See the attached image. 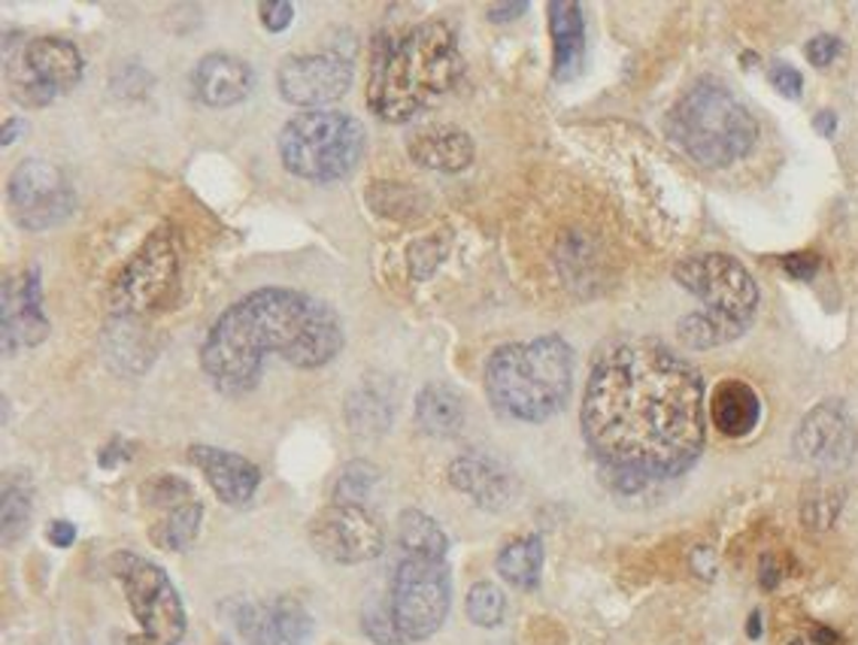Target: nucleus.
Masks as SVG:
<instances>
[{"instance_id":"nucleus-46","label":"nucleus","mask_w":858,"mask_h":645,"mask_svg":"<svg viewBox=\"0 0 858 645\" xmlns=\"http://www.w3.org/2000/svg\"><path fill=\"white\" fill-rule=\"evenodd\" d=\"M22 118H7V125H3V130H0V146H12L15 142V137L22 134Z\"/></svg>"},{"instance_id":"nucleus-18","label":"nucleus","mask_w":858,"mask_h":645,"mask_svg":"<svg viewBox=\"0 0 858 645\" xmlns=\"http://www.w3.org/2000/svg\"><path fill=\"white\" fill-rule=\"evenodd\" d=\"M189 461L203 473V479L210 482L212 494L222 504L240 509V506L252 504V497L259 494L261 469L237 452L216 446H191Z\"/></svg>"},{"instance_id":"nucleus-1","label":"nucleus","mask_w":858,"mask_h":645,"mask_svg":"<svg viewBox=\"0 0 858 645\" xmlns=\"http://www.w3.org/2000/svg\"><path fill=\"white\" fill-rule=\"evenodd\" d=\"M579 424L625 491L677 479L704 452V376L659 340L619 342L588 373Z\"/></svg>"},{"instance_id":"nucleus-34","label":"nucleus","mask_w":858,"mask_h":645,"mask_svg":"<svg viewBox=\"0 0 858 645\" xmlns=\"http://www.w3.org/2000/svg\"><path fill=\"white\" fill-rule=\"evenodd\" d=\"M388 419H391V410H388L383 400H377L374 394H358L349 403V422L358 434H379L386 431Z\"/></svg>"},{"instance_id":"nucleus-15","label":"nucleus","mask_w":858,"mask_h":645,"mask_svg":"<svg viewBox=\"0 0 858 645\" xmlns=\"http://www.w3.org/2000/svg\"><path fill=\"white\" fill-rule=\"evenodd\" d=\"M353 61L341 52H313V55H292L276 71V88L285 104L310 109H325L353 88Z\"/></svg>"},{"instance_id":"nucleus-23","label":"nucleus","mask_w":858,"mask_h":645,"mask_svg":"<svg viewBox=\"0 0 858 645\" xmlns=\"http://www.w3.org/2000/svg\"><path fill=\"white\" fill-rule=\"evenodd\" d=\"M416 427L428 436H456L464 427V400L452 385L447 382H428V385L416 394V410H412Z\"/></svg>"},{"instance_id":"nucleus-21","label":"nucleus","mask_w":858,"mask_h":645,"mask_svg":"<svg viewBox=\"0 0 858 645\" xmlns=\"http://www.w3.org/2000/svg\"><path fill=\"white\" fill-rule=\"evenodd\" d=\"M550 36H553V76L555 83H574L586 64V19L574 0H553L546 7Z\"/></svg>"},{"instance_id":"nucleus-3","label":"nucleus","mask_w":858,"mask_h":645,"mask_svg":"<svg viewBox=\"0 0 858 645\" xmlns=\"http://www.w3.org/2000/svg\"><path fill=\"white\" fill-rule=\"evenodd\" d=\"M464 73L459 36L443 19H425L398 36H383L367 76V106L383 121L404 125L449 94Z\"/></svg>"},{"instance_id":"nucleus-49","label":"nucleus","mask_w":858,"mask_h":645,"mask_svg":"<svg viewBox=\"0 0 858 645\" xmlns=\"http://www.w3.org/2000/svg\"><path fill=\"white\" fill-rule=\"evenodd\" d=\"M222 645H228V643H222Z\"/></svg>"},{"instance_id":"nucleus-29","label":"nucleus","mask_w":858,"mask_h":645,"mask_svg":"<svg viewBox=\"0 0 858 645\" xmlns=\"http://www.w3.org/2000/svg\"><path fill=\"white\" fill-rule=\"evenodd\" d=\"M379 469L370 461H349L334 482V504L367 506L379 488Z\"/></svg>"},{"instance_id":"nucleus-6","label":"nucleus","mask_w":858,"mask_h":645,"mask_svg":"<svg viewBox=\"0 0 858 645\" xmlns=\"http://www.w3.org/2000/svg\"><path fill=\"white\" fill-rule=\"evenodd\" d=\"M670 142L694 165L725 170L753 152L758 121L729 85L701 80L670 106L665 121Z\"/></svg>"},{"instance_id":"nucleus-9","label":"nucleus","mask_w":858,"mask_h":645,"mask_svg":"<svg viewBox=\"0 0 858 645\" xmlns=\"http://www.w3.org/2000/svg\"><path fill=\"white\" fill-rule=\"evenodd\" d=\"M400 645L425 643L447 624L452 610V573L447 561L400 554L388 598L383 600Z\"/></svg>"},{"instance_id":"nucleus-24","label":"nucleus","mask_w":858,"mask_h":645,"mask_svg":"<svg viewBox=\"0 0 858 645\" xmlns=\"http://www.w3.org/2000/svg\"><path fill=\"white\" fill-rule=\"evenodd\" d=\"M398 549L407 558H428V561H447L449 537L440 528V521L422 509H404L398 516Z\"/></svg>"},{"instance_id":"nucleus-41","label":"nucleus","mask_w":858,"mask_h":645,"mask_svg":"<svg viewBox=\"0 0 858 645\" xmlns=\"http://www.w3.org/2000/svg\"><path fill=\"white\" fill-rule=\"evenodd\" d=\"M125 461H130V446L128 443H122V440H113L109 446H104L101 452H97V464H101L104 469L118 467V464H125Z\"/></svg>"},{"instance_id":"nucleus-19","label":"nucleus","mask_w":858,"mask_h":645,"mask_svg":"<svg viewBox=\"0 0 858 645\" xmlns=\"http://www.w3.org/2000/svg\"><path fill=\"white\" fill-rule=\"evenodd\" d=\"M255 85V73L249 67V61L228 55V52H210L198 61V67L191 71V92L200 104L212 109H224L240 101H247Z\"/></svg>"},{"instance_id":"nucleus-36","label":"nucleus","mask_w":858,"mask_h":645,"mask_svg":"<svg viewBox=\"0 0 858 645\" xmlns=\"http://www.w3.org/2000/svg\"><path fill=\"white\" fill-rule=\"evenodd\" d=\"M259 19L264 24V31L280 34V31H285L294 22V3H289V0H264V3H259Z\"/></svg>"},{"instance_id":"nucleus-39","label":"nucleus","mask_w":858,"mask_h":645,"mask_svg":"<svg viewBox=\"0 0 858 645\" xmlns=\"http://www.w3.org/2000/svg\"><path fill=\"white\" fill-rule=\"evenodd\" d=\"M783 267H786V273H792L795 279H813L816 271H819V258L810 255V252H795V255H786V258H783Z\"/></svg>"},{"instance_id":"nucleus-45","label":"nucleus","mask_w":858,"mask_h":645,"mask_svg":"<svg viewBox=\"0 0 858 645\" xmlns=\"http://www.w3.org/2000/svg\"><path fill=\"white\" fill-rule=\"evenodd\" d=\"M813 128L819 130L823 137H835V130H837V116L831 113V109H823L819 116L813 118Z\"/></svg>"},{"instance_id":"nucleus-7","label":"nucleus","mask_w":858,"mask_h":645,"mask_svg":"<svg viewBox=\"0 0 858 645\" xmlns=\"http://www.w3.org/2000/svg\"><path fill=\"white\" fill-rule=\"evenodd\" d=\"M367 152V130L349 113L310 109L285 121L280 130L283 167L306 182H337L362 165Z\"/></svg>"},{"instance_id":"nucleus-40","label":"nucleus","mask_w":858,"mask_h":645,"mask_svg":"<svg viewBox=\"0 0 858 645\" xmlns=\"http://www.w3.org/2000/svg\"><path fill=\"white\" fill-rule=\"evenodd\" d=\"M46 540L52 542L55 549H71L73 542H76V525L64 521V518L52 521V525L46 528Z\"/></svg>"},{"instance_id":"nucleus-37","label":"nucleus","mask_w":858,"mask_h":645,"mask_svg":"<svg viewBox=\"0 0 858 645\" xmlns=\"http://www.w3.org/2000/svg\"><path fill=\"white\" fill-rule=\"evenodd\" d=\"M767 80H771V85H774L783 97H801V92H804V76H801V71H795L792 64H783V61L771 64Z\"/></svg>"},{"instance_id":"nucleus-2","label":"nucleus","mask_w":858,"mask_h":645,"mask_svg":"<svg viewBox=\"0 0 858 645\" xmlns=\"http://www.w3.org/2000/svg\"><path fill=\"white\" fill-rule=\"evenodd\" d=\"M346 342L334 306L294 288H255L224 309L200 346V370L224 398H243L259 385L271 355L297 370H318Z\"/></svg>"},{"instance_id":"nucleus-12","label":"nucleus","mask_w":858,"mask_h":645,"mask_svg":"<svg viewBox=\"0 0 858 645\" xmlns=\"http://www.w3.org/2000/svg\"><path fill=\"white\" fill-rule=\"evenodd\" d=\"M7 203L15 222L24 231H49L59 228L76 210V188L71 177L43 158L22 161L7 182Z\"/></svg>"},{"instance_id":"nucleus-48","label":"nucleus","mask_w":858,"mask_h":645,"mask_svg":"<svg viewBox=\"0 0 858 645\" xmlns=\"http://www.w3.org/2000/svg\"><path fill=\"white\" fill-rule=\"evenodd\" d=\"M746 634H750V639H758V636H762V612H753V615H750Z\"/></svg>"},{"instance_id":"nucleus-38","label":"nucleus","mask_w":858,"mask_h":645,"mask_svg":"<svg viewBox=\"0 0 858 645\" xmlns=\"http://www.w3.org/2000/svg\"><path fill=\"white\" fill-rule=\"evenodd\" d=\"M840 40L831 34H819V36H813L810 43H807V61H810L813 67H831L835 64V59L840 55Z\"/></svg>"},{"instance_id":"nucleus-32","label":"nucleus","mask_w":858,"mask_h":645,"mask_svg":"<svg viewBox=\"0 0 858 645\" xmlns=\"http://www.w3.org/2000/svg\"><path fill=\"white\" fill-rule=\"evenodd\" d=\"M449 252V234L443 231H435V234L422 236V240H416L407 252V264H410V276L416 282L431 279L437 273V267L443 264Z\"/></svg>"},{"instance_id":"nucleus-10","label":"nucleus","mask_w":858,"mask_h":645,"mask_svg":"<svg viewBox=\"0 0 858 645\" xmlns=\"http://www.w3.org/2000/svg\"><path fill=\"white\" fill-rule=\"evenodd\" d=\"M179 282V243L170 231H155L128 258L113 285L118 316H149L170 304Z\"/></svg>"},{"instance_id":"nucleus-42","label":"nucleus","mask_w":858,"mask_h":645,"mask_svg":"<svg viewBox=\"0 0 858 645\" xmlns=\"http://www.w3.org/2000/svg\"><path fill=\"white\" fill-rule=\"evenodd\" d=\"M529 12V3H492L489 10H485V15L492 19V22L498 24H506V22H516L519 15H525Z\"/></svg>"},{"instance_id":"nucleus-8","label":"nucleus","mask_w":858,"mask_h":645,"mask_svg":"<svg viewBox=\"0 0 858 645\" xmlns=\"http://www.w3.org/2000/svg\"><path fill=\"white\" fill-rule=\"evenodd\" d=\"M109 573L125 591L137 634L118 639V645H179L189 627L186 606L177 585L158 563L137 552H116L109 558Z\"/></svg>"},{"instance_id":"nucleus-47","label":"nucleus","mask_w":858,"mask_h":645,"mask_svg":"<svg viewBox=\"0 0 858 645\" xmlns=\"http://www.w3.org/2000/svg\"><path fill=\"white\" fill-rule=\"evenodd\" d=\"M813 639L819 645H837V634H831L828 627H816V631H813Z\"/></svg>"},{"instance_id":"nucleus-33","label":"nucleus","mask_w":858,"mask_h":645,"mask_svg":"<svg viewBox=\"0 0 858 645\" xmlns=\"http://www.w3.org/2000/svg\"><path fill=\"white\" fill-rule=\"evenodd\" d=\"M143 500L155 509H179V506L191 504V485L179 476H155L143 485Z\"/></svg>"},{"instance_id":"nucleus-31","label":"nucleus","mask_w":858,"mask_h":645,"mask_svg":"<svg viewBox=\"0 0 858 645\" xmlns=\"http://www.w3.org/2000/svg\"><path fill=\"white\" fill-rule=\"evenodd\" d=\"M506 615V598L494 582H477L468 591V618L477 627H498Z\"/></svg>"},{"instance_id":"nucleus-4","label":"nucleus","mask_w":858,"mask_h":645,"mask_svg":"<svg viewBox=\"0 0 858 645\" xmlns=\"http://www.w3.org/2000/svg\"><path fill=\"white\" fill-rule=\"evenodd\" d=\"M574 391V349L546 334L529 342H506L485 364V394L506 419L550 422L565 410Z\"/></svg>"},{"instance_id":"nucleus-25","label":"nucleus","mask_w":858,"mask_h":645,"mask_svg":"<svg viewBox=\"0 0 858 645\" xmlns=\"http://www.w3.org/2000/svg\"><path fill=\"white\" fill-rule=\"evenodd\" d=\"M498 573L506 585L519 588V591H534L541 585L543 573V540L537 533L519 537V540L506 542L504 549L498 552Z\"/></svg>"},{"instance_id":"nucleus-20","label":"nucleus","mask_w":858,"mask_h":645,"mask_svg":"<svg viewBox=\"0 0 858 645\" xmlns=\"http://www.w3.org/2000/svg\"><path fill=\"white\" fill-rule=\"evenodd\" d=\"M407 152L419 167L435 173H461L473 165L477 146L471 134L452 125H428L419 128L407 142Z\"/></svg>"},{"instance_id":"nucleus-30","label":"nucleus","mask_w":858,"mask_h":645,"mask_svg":"<svg viewBox=\"0 0 858 645\" xmlns=\"http://www.w3.org/2000/svg\"><path fill=\"white\" fill-rule=\"evenodd\" d=\"M31 512H34V497L31 488H24L22 482H7L3 488V500H0V530H3V542L12 546L24 537V530L31 525Z\"/></svg>"},{"instance_id":"nucleus-44","label":"nucleus","mask_w":858,"mask_h":645,"mask_svg":"<svg viewBox=\"0 0 858 645\" xmlns=\"http://www.w3.org/2000/svg\"><path fill=\"white\" fill-rule=\"evenodd\" d=\"M758 579H762V588H776L779 585V567H776V561L767 554V558H762V570H758Z\"/></svg>"},{"instance_id":"nucleus-16","label":"nucleus","mask_w":858,"mask_h":645,"mask_svg":"<svg viewBox=\"0 0 858 645\" xmlns=\"http://www.w3.org/2000/svg\"><path fill=\"white\" fill-rule=\"evenodd\" d=\"M49 330H52V325L43 313L40 271L28 267V271L10 276L3 282V292H0V342H3V352L15 355L22 349H34L46 340Z\"/></svg>"},{"instance_id":"nucleus-35","label":"nucleus","mask_w":858,"mask_h":645,"mask_svg":"<svg viewBox=\"0 0 858 645\" xmlns=\"http://www.w3.org/2000/svg\"><path fill=\"white\" fill-rule=\"evenodd\" d=\"M370 191L379 194V198H388L386 207H377L379 215H386V219H404V215H410L416 200H419V194H416L412 188L391 186V182H377Z\"/></svg>"},{"instance_id":"nucleus-26","label":"nucleus","mask_w":858,"mask_h":645,"mask_svg":"<svg viewBox=\"0 0 858 645\" xmlns=\"http://www.w3.org/2000/svg\"><path fill=\"white\" fill-rule=\"evenodd\" d=\"M200 521H203V506L200 500H191V504L165 512V518H158L149 537L161 552H186L198 540Z\"/></svg>"},{"instance_id":"nucleus-5","label":"nucleus","mask_w":858,"mask_h":645,"mask_svg":"<svg viewBox=\"0 0 858 645\" xmlns=\"http://www.w3.org/2000/svg\"><path fill=\"white\" fill-rule=\"evenodd\" d=\"M673 279L704 304V309L682 316L677 325V334L689 349L710 352L750 330L762 294L741 261L722 252H704L680 261L673 267Z\"/></svg>"},{"instance_id":"nucleus-27","label":"nucleus","mask_w":858,"mask_h":645,"mask_svg":"<svg viewBox=\"0 0 858 645\" xmlns=\"http://www.w3.org/2000/svg\"><path fill=\"white\" fill-rule=\"evenodd\" d=\"M228 612H231V622H234V627L249 645H285L283 634H280V622H276V612H273V600L271 603H264V600H237V603L228 606Z\"/></svg>"},{"instance_id":"nucleus-17","label":"nucleus","mask_w":858,"mask_h":645,"mask_svg":"<svg viewBox=\"0 0 858 645\" xmlns=\"http://www.w3.org/2000/svg\"><path fill=\"white\" fill-rule=\"evenodd\" d=\"M449 485L464 497H471L480 509H489V512L506 509L519 494L516 476L501 461L480 455V452L459 455L449 464Z\"/></svg>"},{"instance_id":"nucleus-22","label":"nucleus","mask_w":858,"mask_h":645,"mask_svg":"<svg viewBox=\"0 0 858 645\" xmlns=\"http://www.w3.org/2000/svg\"><path fill=\"white\" fill-rule=\"evenodd\" d=\"M710 415H713L719 434H725L729 440H743V436L753 434L758 422H762V400H758L750 382L725 379L713 391Z\"/></svg>"},{"instance_id":"nucleus-28","label":"nucleus","mask_w":858,"mask_h":645,"mask_svg":"<svg viewBox=\"0 0 858 645\" xmlns=\"http://www.w3.org/2000/svg\"><path fill=\"white\" fill-rule=\"evenodd\" d=\"M844 512V488H837L831 482H813L804 491L801 500V521L810 530H828Z\"/></svg>"},{"instance_id":"nucleus-13","label":"nucleus","mask_w":858,"mask_h":645,"mask_svg":"<svg viewBox=\"0 0 858 645\" xmlns=\"http://www.w3.org/2000/svg\"><path fill=\"white\" fill-rule=\"evenodd\" d=\"M310 546L325 561L355 567L383 554L386 530L370 506L328 504L310 521Z\"/></svg>"},{"instance_id":"nucleus-11","label":"nucleus","mask_w":858,"mask_h":645,"mask_svg":"<svg viewBox=\"0 0 858 645\" xmlns=\"http://www.w3.org/2000/svg\"><path fill=\"white\" fill-rule=\"evenodd\" d=\"M85 59L64 36H36L10 61V92L22 106L40 109L83 83Z\"/></svg>"},{"instance_id":"nucleus-14","label":"nucleus","mask_w":858,"mask_h":645,"mask_svg":"<svg viewBox=\"0 0 858 645\" xmlns=\"http://www.w3.org/2000/svg\"><path fill=\"white\" fill-rule=\"evenodd\" d=\"M792 452L804 467L816 473H840L856 461L858 427L856 419L840 400L816 403L792 436Z\"/></svg>"},{"instance_id":"nucleus-43","label":"nucleus","mask_w":858,"mask_h":645,"mask_svg":"<svg viewBox=\"0 0 858 645\" xmlns=\"http://www.w3.org/2000/svg\"><path fill=\"white\" fill-rule=\"evenodd\" d=\"M692 567H694V573H698V575H704V579H713V573H716V558H713V552H710V549H694V552H692Z\"/></svg>"}]
</instances>
